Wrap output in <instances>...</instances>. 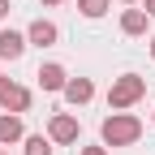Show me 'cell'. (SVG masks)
Wrapping results in <instances>:
<instances>
[{"label":"cell","mask_w":155,"mask_h":155,"mask_svg":"<svg viewBox=\"0 0 155 155\" xmlns=\"http://www.w3.org/2000/svg\"><path fill=\"white\" fill-rule=\"evenodd\" d=\"M108 9H112V0H78V13L91 17V22H95V17H104Z\"/></svg>","instance_id":"obj_12"},{"label":"cell","mask_w":155,"mask_h":155,"mask_svg":"<svg viewBox=\"0 0 155 155\" xmlns=\"http://www.w3.org/2000/svg\"><path fill=\"white\" fill-rule=\"evenodd\" d=\"M78 155H108V147H82Z\"/></svg>","instance_id":"obj_13"},{"label":"cell","mask_w":155,"mask_h":155,"mask_svg":"<svg viewBox=\"0 0 155 155\" xmlns=\"http://www.w3.org/2000/svg\"><path fill=\"white\" fill-rule=\"evenodd\" d=\"M121 5H138V0H121Z\"/></svg>","instance_id":"obj_18"},{"label":"cell","mask_w":155,"mask_h":155,"mask_svg":"<svg viewBox=\"0 0 155 155\" xmlns=\"http://www.w3.org/2000/svg\"><path fill=\"white\" fill-rule=\"evenodd\" d=\"M26 30H0V61H22V52H26Z\"/></svg>","instance_id":"obj_7"},{"label":"cell","mask_w":155,"mask_h":155,"mask_svg":"<svg viewBox=\"0 0 155 155\" xmlns=\"http://www.w3.org/2000/svg\"><path fill=\"white\" fill-rule=\"evenodd\" d=\"M22 138H26L22 116H17V112H0V147H13V142H22Z\"/></svg>","instance_id":"obj_8"},{"label":"cell","mask_w":155,"mask_h":155,"mask_svg":"<svg viewBox=\"0 0 155 155\" xmlns=\"http://www.w3.org/2000/svg\"><path fill=\"white\" fill-rule=\"evenodd\" d=\"M151 121H155V116H151Z\"/></svg>","instance_id":"obj_20"},{"label":"cell","mask_w":155,"mask_h":155,"mask_svg":"<svg viewBox=\"0 0 155 155\" xmlns=\"http://www.w3.org/2000/svg\"><path fill=\"white\" fill-rule=\"evenodd\" d=\"M151 56H155V35H151Z\"/></svg>","instance_id":"obj_17"},{"label":"cell","mask_w":155,"mask_h":155,"mask_svg":"<svg viewBox=\"0 0 155 155\" xmlns=\"http://www.w3.org/2000/svg\"><path fill=\"white\" fill-rule=\"evenodd\" d=\"M9 9H13L9 0H0V22H5V17H9Z\"/></svg>","instance_id":"obj_14"},{"label":"cell","mask_w":155,"mask_h":155,"mask_svg":"<svg viewBox=\"0 0 155 155\" xmlns=\"http://www.w3.org/2000/svg\"><path fill=\"white\" fill-rule=\"evenodd\" d=\"M0 108L22 116V112L30 108V91H26V86H17V82H9V78H0Z\"/></svg>","instance_id":"obj_4"},{"label":"cell","mask_w":155,"mask_h":155,"mask_svg":"<svg viewBox=\"0 0 155 155\" xmlns=\"http://www.w3.org/2000/svg\"><path fill=\"white\" fill-rule=\"evenodd\" d=\"M39 86L43 91H65V82H69V73H65V65H56V61H48V65H39Z\"/></svg>","instance_id":"obj_9"},{"label":"cell","mask_w":155,"mask_h":155,"mask_svg":"<svg viewBox=\"0 0 155 155\" xmlns=\"http://www.w3.org/2000/svg\"><path fill=\"white\" fill-rule=\"evenodd\" d=\"M142 95H147V78L121 73V78H112V86H108V108H112V112H129Z\"/></svg>","instance_id":"obj_2"},{"label":"cell","mask_w":155,"mask_h":155,"mask_svg":"<svg viewBox=\"0 0 155 155\" xmlns=\"http://www.w3.org/2000/svg\"><path fill=\"white\" fill-rule=\"evenodd\" d=\"M56 39H61V26L48 22V17H35V22L26 26V43H35V48H52Z\"/></svg>","instance_id":"obj_5"},{"label":"cell","mask_w":155,"mask_h":155,"mask_svg":"<svg viewBox=\"0 0 155 155\" xmlns=\"http://www.w3.org/2000/svg\"><path fill=\"white\" fill-rule=\"evenodd\" d=\"M61 95H65V104H69V108H86V104L95 99V82H91V78H69Z\"/></svg>","instance_id":"obj_6"},{"label":"cell","mask_w":155,"mask_h":155,"mask_svg":"<svg viewBox=\"0 0 155 155\" xmlns=\"http://www.w3.org/2000/svg\"><path fill=\"white\" fill-rule=\"evenodd\" d=\"M0 155H9V147H5V151H0Z\"/></svg>","instance_id":"obj_19"},{"label":"cell","mask_w":155,"mask_h":155,"mask_svg":"<svg viewBox=\"0 0 155 155\" xmlns=\"http://www.w3.org/2000/svg\"><path fill=\"white\" fill-rule=\"evenodd\" d=\"M22 147H26L22 155H52V147H56V142H52V138H43V134H26Z\"/></svg>","instance_id":"obj_11"},{"label":"cell","mask_w":155,"mask_h":155,"mask_svg":"<svg viewBox=\"0 0 155 155\" xmlns=\"http://www.w3.org/2000/svg\"><path fill=\"white\" fill-rule=\"evenodd\" d=\"M147 22H151L147 9H125L121 13V35H134V39H138V35H147Z\"/></svg>","instance_id":"obj_10"},{"label":"cell","mask_w":155,"mask_h":155,"mask_svg":"<svg viewBox=\"0 0 155 155\" xmlns=\"http://www.w3.org/2000/svg\"><path fill=\"white\" fill-rule=\"evenodd\" d=\"M142 9H147V17H155V0H142Z\"/></svg>","instance_id":"obj_15"},{"label":"cell","mask_w":155,"mask_h":155,"mask_svg":"<svg viewBox=\"0 0 155 155\" xmlns=\"http://www.w3.org/2000/svg\"><path fill=\"white\" fill-rule=\"evenodd\" d=\"M99 138H104V147H134L142 138V121L134 112H112V116H104Z\"/></svg>","instance_id":"obj_1"},{"label":"cell","mask_w":155,"mask_h":155,"mask_svg":"<svg viewBox=\"0 0 155 155\" xmlns=\"http://www.w3.org/2000/svg\"><path fill=\"white\" fill-rule=\"evenodd\" d=\"M56 5H69V0H43V9H56Z\"/></svg>","instance_id":"obj_16"},{"label":"cell","mask_w":155,"mask_h":155,"mask_svg":"<svg viewBox=\"0 0 155 155\" xmlns=\"http://www.w3.org/2000/svg\"><path fill=\"white\" fill-rule=\"evenodd\" d=\"M78 134H82V125H78V116H73V112H56L52 121H48V138H52L56 147L78 142Z\"/></svg>","instance_id":"obj_3"}]
</instances>
